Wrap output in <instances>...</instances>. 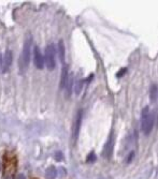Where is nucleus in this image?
Returning <instances> with one entry per match:
<instances>
[{
  "mask_svg": "<svg viewBox=\"0 0 158 179\" xmlns=\"http://www.w3.org/2000/svg\"><path fill=\"white\" fill-rule=\"evenodd\" d=\"M31 50H32V36L30 33L27 34L24 41L23 50H22V54L19 56V70L21 72H25L27 70L28 66L30 62V57H31Z\"/></svg>",
  "mask_w": 158,
  "mask_h": 179,
  "instance_id": "obj_1",
  "label": "nucleus"
},
{
  "mask_svg": "<svg viewBox=\"0 0 158 179\" xmlns=\"http://www.w3.org/2000/svg\"><path fill=\"white\" fill-rule=\"evenodd\" d=\"M154 122H155L154 114L149 112V108L147 106L144 107L142 113H141V129H142V132L145 135H149L152 132Z\"/></svg>",
  "mask_w": 158,
  "mask_h": 179,
  "instance_id": "obj_2",
  "label": "nucleus"
},
{
  "mask_svg": "<svg viewBox=\"0 0 158 179\" xmlns=\"http://www.w3.org/2000/svg\"><path fill=\"white\" fill-rule=\"evenodd\" d=\"M55 45L53 43L48 44L45 48V56H44V62L48 70H54L56 66V59H55Z\"/></svg>",
  "mask_w": 158,
  "mask_h": 179,
  "instance_id": "obj_3",
  "label": "nucleus"
},
{
  "mask_svg": "<svg viewBox=\"0 0 158 179\" xmlns=\"http://www.w3.org/2000/svg\"><path fill=\"white\" fill-rule=\"evenodd\" d=\"M113 148H114V134H113V132H111L108 141H107V143H105L104 147H103V150H102L103 158L110 159L113 153Z\"/></svg>",
  "mask_w": 158,
  "mask_h": 179,
  "instance_id": "obj_4",
  "label": "nucleus"
},
{
  "mask_svg": "<svg viewBox=\"0 0 158 179\" xmlns=\"http://www.w3.org/2000/svg\"><path fill=\"white\" fill-rule=\"evenodd\" d=\"M82 118H83V111L82 109H79L78 113H76L75 119H74L73 128H72V136H73L74 141L78 139V136H79L80 129H81V125H82Z\"/></svg>",
  "mask_w": 158,
  "mask_h": 179,
  "instance_id": "obj_5",
  "label": "nucleus"
},
{
  "mask_svg": "<svg viewBox=\"0 0 158 179\" xmlns=\"http://www.w3.org/2000/svg\"><path fill=\"white\" fill-rule=\"evenodd\" d=\"M33 64L36 66V68L39 69V70H42L44 67V57L42 55L41 50L38 46H34L33 47Z\"/></svg>",
  "mask_w": 158,
  "mask_h": 179,
  "instance_id": "obj_6",
  "label": "nucleus"
},
{
  "mask_svg": "<svg viewBox=\"0 0 158 179\" xmlns=\"http://www.w3.org/2000/svg\"><path fill=\"white\" fill-rule=\"evenodd\" d=\"M12 61H13V55H12V52L10 50H8L5 52V56H3V61H2V73H5L8 70L10 69L12 64Z\"/></svg>",
  "mask_w": 158,
  "mask_h": 179,
  "instance_id": "obj_7",
  "label": "nucleus"
},
{
  "mask_svg": "<svg viewBox=\"0 0 158 179\" xmlns=\"http://www.w3.org/2000/svg\"><path fill=\"white\" fill-rule=\"evenodd\" d=\"M69 78V70H68V66L67 64H64L61 70V75H60V83H59V87L61 89L66 88L67 82H68Z\"/></svg>",
  "mask_w": 158,
  "mask_h": 179,
  "instance_id": "obj_8",
  "label": "nucleus"
},
{
  "mask_svg": "<svg viewBox=\"0 0 158 179\" xmlns=\"http://www.w3.org/2000/svg\"><path fill=\"white\" fill-rule=\"evenodd\" d=\"M58 56H59L60 61L64 62L65 61V57H66V47H65V43L62 40H60L58 42Z\"/></svg>",
  "mask_w": 158,
  "mask_h": 179,
  "instance_id": "obj_9",
  "label": "nucleus"
},
{
  "mask_svg": "<svg viewBox=\"0 0 158 179\" xmlns=\"http://www.w3.org/2000/svg\"><path fill=\"white\" fill-rule=\"evenodd\" d=\"M56 175H57V170L54 166H50L45 172V177L46 179H55Z\"/></svg>",
  "mask_w": 158,
  "mask_h": 179,
  "instance_id": "obj_10",
  "label": "nucleus"
},
{
  "mask_svg": "<svg viewBox=\"0 0 158 179\" xmlns=\"http://www.w3.org/2000/svg\"><path fill=\"white\" fill-rule=\"evenodd\" d=\"M73 75H69V78H68V82H67L66 85V91H67V97H70L72 92V88H73Z\"/></svg>",
  "mask_w": 158,
  "mask_h": 179,
  "instance_id": "obj_11",
  "label": "nucleus"
},
{
  "mask_svg": "<svg viewBox=\"0 0 158 179\" xmlns=\"http://www.w3.org/2000/svg\"><path fill=\"white\" fill-rule=\"evenodd\" d=\"M149 98H151L152 101H156L158 98V87L157 85H152L151 90H149Z\"/></svg>",
  "mask_w": 158,
  "mask_h": 179,
  "instance_id": "obj_12",
  "label": "nucleus"
},
{
  "mask_svg": "<svg viewBox=\"0 0 158 179\" xmlns=\"http://www.w3.org/2000/svg\"><path fill=\"white\" fill-rule=\"evenodd\" d=\"M83 84H84V81H83V79H80V81H78V82H76L75 87H74V91H75L76 95H80V92L82 91Z\"/></svg>",
  "mask_w": 158,
  "mask_h": 179,
  "instance_id": "obj_13",
  "label": "nucleus"
},
{
  "mask_svg": "<svg viewBox=\"0 0 158 179\" xmlns=\"http://www.w3.org/2000/svg\"><path fill=\"white\" fill-rule=\"evenodd\" d=\"M95 160H96V156H95L94 152H90V154H88V157H87V162H94Z\"/></svg>",
  "mask_w": 158,
  "mask_h": 179,
  "instance_id": "obj_14",
  "label": "nucleus"
},
{
  "mask_svg": "<svg viewBox=\"0 0 158 179\" xmlns=\"http://www.w3.org/2000/svg\"><path fill=\"white\" fill-rule=\"evenodd\" d=\"M126 71H127V69H126V68H123L121 71H119L118 73H117L116 76H117V77H121V76H123V75L125 74V73H126Z\"/></svg>",
  "mask_w": 158,
  "mask_h": 179,
  "instance_id": "obj_15",
  "label": "nucleus"
},
{
  "mask_svg": "<svg viewBox=\"0 0 158 179\" xmlns=\"http://www.w3.org/2000/svg\"><path fill=\"white\" fill-rule=\"evenodd\" d=\"M133 157H135V152H130V154H129V157L127 158V163H129V162L131 161L133 159Z\"/></svg>",
  "mask_w": 158,
  "mask_h": 179,
  "instance_id": "obj_16",
  "label": "nucleus"
},
{
  "mask_svg": "<svg viewBox=\"0 0 158 179\" xmlns=\"http://www.w3.org/2000/svg\"><path fill=\"white\" fill-rule=\"evenodd\" d=\"M2 61H3V57L1 55V53H0V72L2 71Z\"/></svg>",
  "mask_w": 158,
  "mask_h": 179,
  "instance_id": "obj_17",
  "label": "nucleus"
},
{
  "mask_svg": "<svg viewBox=\"0 0 158 179\" xmlns=\"http://www.w3.org/2000/svg\"><path fill=\"white\" fill-rule=\"evenodd\" d=\"M55 158L57 159V160H60V159L62 158V154H61V152H56V154H55Z\"/></svg>",
  "mask_w": 158,
  "mask_h": 179,
  "instance_id": "obj_18",
  "label": "nucleus"
},
{
  "mask_svg": "<svg viewBox=\"0 0 158 179\" xmlns=\"http://www.w3.org/2000/svg\"><path fill=\"white\" fill-rule=\"evenodd\" d=\"M16 179H27V178H26V176L24 174H19L17 177H16Z\"/></svg>",
  "mask_w": 158,
  "mask_h": 179,
  "instance_id": "obj_19",
  "label": "nucleus"
},
{
  "mask_svg": "<svg viewBox=\"0 0 158 179\" xmlns=\"http://www.w3.org/2000/svg\"><path fill=\"white\" fill-rule=\"evenodd\" d=\"M1 168H2V166H1V162H0V172H1Z\"/></svg>",
  "mask_w": 158,
  "mask_h": 179,
  "instance_id": "obj_20",
  "label": "nucleus"
}]
</instances>
